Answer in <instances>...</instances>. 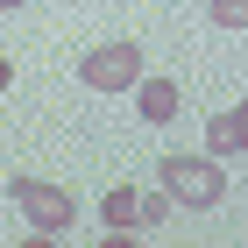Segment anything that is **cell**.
Instances as JSON below:
<instances>
[{"mask_svg": "<svg viewBox=\"0 0 248 248\" xmlns=\"http://www.w3.org/2000/svg\"><path fill=\"white\" fill-rule=\"evenodd\" d=\"M163 191H170L177 206H220V191H227V170H220V156H163Z\"/></svg>", "mask_w": 248, "mask_h": 248, "instance_id": "cell-1", "label": "cell"}, {"mask_svg": "<svg viewBox=\"0 0 248 248\" xmlns=\"http://www.w3.org/2000/svg\"><path fill=\"white\" fill-rule=\"evenodd\" d=\"M15 206L29 213V227H36V241H57L64 227H71V191L64 185H43V177H15Z\"/></svg>", "mask_w": 248, "mask_h": 248, "instance_id": "cell-2", "label": "cell"}, {"mask_svg": "<svg viewBox=\"0 0 248 248\" xmlns=\"http://www.w3.org/2000/svg\"><path fill=\"white\" fill-rule=\"evenodd\" d=\"M78 78L93 93H128L135 78H142V50L135 43H99L93 57H78Z\"/></svg>", "mask_w": 248, "mask_h": 248, "instance_id": "cell-3", "label": "cell"}, {"mask_svg": "<svg viewBox=\"0 0 248 248\" xmlns=\"http://www.w3.org/2000/svg\"><path fill=\"white\" fill-rule=\"evenodd\" d=\"M135 107H142V121L170 128V121H177V85H170V78H135Z\"/></svg>", "mask_w": 248, "mask_h": 248, "instance_id": "cell-4", "label": "cell"}, {"mask_svg": "<svg viewBox=\"0 0 248 248\" xmlns=\"http://www.w3.org/2000/svg\"><path fill=\"white\" fill-rule=\"evenodd\" d=\"M206 142H213V156H241V142H248V114H241V107H227V114H213Z\"/></svg>", "mask_w": 248, "mask_h": 248, "instance_id": "cell-5", "label": "cell"}, {"mask_svg": "<svg viewBox=\"0 0 248 248\" xmlns=\"http://www.w3.org/2000/svg\"><path fill=\"white\" fill-rule=\"evenodd\" d=\"M135 213H142V191H135V185L107 191V227H114V234H135Z\"/></svg>", "mask_w": 248, "mask_h": 248, "instance_id": "cell-6", "label": "cell"}, {"mask_svg": "<svg viewBox=\"0 0 248 248\" xmlns=\"http://www.w3.org/2000/svg\"><path fill=\"white\" fill-rule=\"evenodd\" d=\"M163 213H170V191H142V213H135V220H142V227H163Z\"/></svg>", "mask_w": 248, "mask_h": 248, "instance_id": "cell-7", "label": "cell"}, {"mask_svg": "<svg viewBox=\"0 0 248 248\" xmlns=\"http://www.w3.org/2000/svg\"><path fill=\"white\" fill-rule=\"evenodd\" d=\"M213 21L220 29H248V0H213Z\"/></svg>", "mask_w": 248, "mask_h": 248, "instance_id": "cell-8", "label": "cell"}, {"mask_svg": "<svg viewBox=\"0 0 248 248\" xmlns=\"http://www.w3.org/2000/svg\"><path fill=\"white\" fill-rule=\"evenodd\" d=\"M7 85H15V64H7V57H0V93H7Z\"/></svg>", "mask_w": 248, "mask_h": 248, "instance_id": "cell-9", "label": "cell"}, {"mask_svg": "<svg viewBox=\"0 0 248 248\" xmlns=\"http://www.w3.org/2000/svg\"><path fill=\"white\" fill-rule=\"evenodd\" d=\"M0 7H21V0H0Z\"/></svg>", "mask_w": 248, "mask_h": 248, "instance_id": "cell-10", "label": "cell"}]
</instances>
